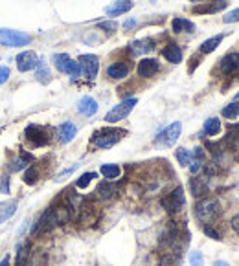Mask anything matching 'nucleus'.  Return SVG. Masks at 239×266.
<instances>
[{"instance_id": "nucleus-23", "label": "nucleus", "mask_w": 239, "mask_h": 266, "mask_svg": "<svg viewBox=\"0 0 239 266\" xmlns=\"http://www.w3.org/2000/svg\"><path fill=\"white\" fill-rule=\"evenodd\" d=\"M162 53H164L166 59H168L169 63H173V65H178V63L182 61V50L177 44H168Z\"/></svg>"}, {"instance_id": "nucleus-5", "label": "nucleus", "mask_w": 239, "mask_h": 266, "mask_svg": "<svg viewBox=\"0 0 239 266\" xmlns=\"http://www.w3.org/2000/svg\"><path fill=\"white\" fill-rule=\"evenodd\" d=\"M31 43V37L24 31L17 30H0V44L2 46H9V48H18V46H26Z\"/></svg>"}, {"instance_id": "nucleus-25", "label": "nucleus", "mask_w": 239, "mask_h": 266, "mask_svg": "<svg viewBox=\"0 0 239 266\" xmlns=\"http://www.w3.org/2000/svg\"><path fill=\"white\" fill-rule=\"evenodd\" d=\"M223 39H225V35L223 33H219V35H213V37H210V39H206L204 40L203 44H201V53H212L213 50L219 46V44L223 43Z\"/></svg>"}, {"instance_id": "nucleus-32", "label": "nucleus", "mask_w": 239, "mask_h": 266, "mask_svg": "<svg viewBox=\"0 0 239 266\" xmlns=\"http://www.w3.org/2000/svg\"><path fill=\"white\" fill-rule=\"evenodd\" d=\"M37 180H39V171H37V167H28L26 173H24V182L28 183V186H33V183H37Z\"/></svg>"}, {"instance_id": "nucleus-35", "label": "nucleus", "mask_w": 239, "mask_h": 266, "mask_svg": "<svg viewBox=\"0 0 239 266\" xmlns=\"http://www.w3.org/2000/svg\"><path fill=\"white\" fill-rule=\"evenodd\" d=\"M226 140L230 141V144H239V123L237 125H232L228 129V136H226Z\"/></svg>"}, {"instance_id": "nucleus-48", "label": "nucleus", "mask_w": 239, "mask_h": 266, "mask_svg": "<svg viewBox=\"0 0 239 266\" xmlns=\"http://www.w3.org/2000/svg\"><path fill=\"white\" fill-rule=\"evenodd\" d=\"M235 97H237V99H239V92H237V94H235Z\"/></svg>"}, {"instance_id": "nucleus-43", "label": "nucleus", "mask_w": 239, "mask_h": 266, "mask_svg": "<svg viewBox=\"0 0 239 266\" xmlns=\"http://www.w3.org/2000/svg\"><path fill=\"white\" fill-rule=\"evenodd\" d=\"M0 193H9V176H4V178H2V183H0Z\"/></svg>"}, {"instance_id": "nucleus-26", "label": "nucleus", "mask_w": 239, "mask_h": 266, "mask_svg": "<svg viewBox=\"0 0 239 266\" xmlns=\"http://www.w3.org/2000/svg\"><path fill=\"white\" fill-rule=\"evenodd\" d=\"M171 28H173V31H175V33H182V31H193L195 30V24L188 21V18L177 17V18H173Z\"/></svg>"}, {"instance_id": "nucleus-29", "label": "nucleus", "mask_w": 239, "mask_h": 266, "mask_svg": "<svg viewBox=\"0 0 239 266\" xmlns=\"http://www.w3.org/2000/svg\"><path fill=\"white\" fill-rule=\"evenodd\" d=\"M37 79H39L41 83H48L50 81V70L48 66H46V63L43 61V59H39V65H37Z\"/></svg>"}, {"instance_id": "nucleus-12", "label": "nucleus", "mask_w": 239, "mask_h": 266, "mask_svg": "<svg viewBox=\"0 0 239 266\" xmlns=\"http://www.w3.org/2000/svg\"><path fill=\"white\" fill-rule=\"evenodd\" d=\"M136 70H138V75H140V77H153V75L160 70V65L156 59L146 57V59H142V61L138 63Z\"/></svg>"}, {"instance_id": "nucleus-11", "label": "nucleus", "mask_w": 239, "mask_h": 266, "mask_svg": "<svg viewBox=\"0 0 239 266\" xmlns=\"http://www.w3.org/2000/svg\"><path fill=\"white\" fill-rule=\"evenodd\" d=\"M39 65V57H37L35 52H23L21 55H17V68L18 72H30L33 68H37Z\"/></svg>"}, {"instance_id": "nucleus-30", "label": "nucleus", "mask_w": 239, "mask_h": 266, "mask_svg": "<svg viewBox=\"0 0 239 266\" xmlns=\"http://www.w3.org/2000/svg\"><path fill=\"white\" fill-rule=\"evenodd\" d=\"M221 114H223V118L226 119H235L239 116V101H234L230 105H226Z\"/></svg>"}, {"instance_id": "nucleus-21", "label": "nucleus", "mask_w": 239, "mask_h": 266, "mask_svg": "<svg viewBox=\"0 0 239 266\" xmlns=\"http://www.w3.org/2000/svg\"><path fill=\"white\" fill-rule=\"evenodd\" d=\"M107 75L111 79H124L129 75V66L125 63H112L109 68H107Z\"/></svg>"}, {"instance_id": "nucleus-36", "label": "nucleus", "mask_w": 239, "mask_h": 266, "mask_svg": "<svg viewBox=\"0 0 239 266\" xmlns=\"http://www.w3.org/2000/svg\"><path fill=\"white\" fill-rule=\"evenodd\" d=\"M190 266H204V255L201 252L190 253Z\"/></svg>"}, {"instance_id": "nucleus-46", "label": "nucleus", "mask_w": 239, "mask_h": 266, "mask_svg": "<svg viewBox=\"0 0 239 266\" xmlns=\"http://www.w3.org/2000/svg\"><path fill=\"white\" fill-rule=\"evenodd\" d=\"M0 266H9V257H4L0 261Z\"/></svg>"}, {"instance_id": "nucleus-39", "label": "nucleus", "mask_w": 239, "mask_h": 266, "mask_svg": "<svg viewBox=\"0 0 239 266\" xmlns=\"http://www.w3.org/2000/svg\"><path fill=\"white\" fill-rule=\"evenodd\" d=\"M203 231H204V233H206V235L210 237V239H213V240H221V233H219V231H217V230H213V228L210 226V224H204V226H203Z\"/></svg>"}, {"instance_id": "nucleus-19", "label": "nucleus", "mask_w": 239, "mask_h": 266, "mask_svg": "<svg viewBox=\"0 0 239 266\" xmlns=\"http://www.w3.org/2000/svg\"><path fill=\"white\" fill-rule=\"evenodd\" d=\"M77 110H79V114H83V116H94V114L97 112V101L90 96L81 97L79 103H77Z\"/></svg>"}, {"instance_id": "nucleus-44", "label": "nucleus", "mask_w": 239, "mask_h": 266, "mask_svg": "<svg viewBox=\"0 0 239 266\" xmlns=\"http://www.w3.org/2000/svg\"><path fill=\"white\" fill-rule=\"evenodd\" d=\"M230 226H232V230L235 231V233H239V215H235L234 218L230 220Z\"/></svg>"}, {"instance_id": "nucleus-40", "label": "nucleus", "mask_w": 239, "mask_h": 266, "mask_svg": "<svg viewBox=\"0 0 239 266\" xmlns=\"http://www.w3.org/2000/svg\"><path fill=\"white\" fill-rule=\"evenodd\" d=\"M26 161L28 160H24L23 156H18V158H15V160L11 161V166H9V167H11V171H21V169H24V167L28 166Z\"/></svg>"}, {"instance_id": "nucleus-9", "label": "nucleus", "mask_w": 239, "mask_h": 266, "mask_svg": "<svg viewBox=\"0 0 239 266\" xmlns=\"http://www.w3.org/2000/svg\"><path fill=\"white\" fill-rule=\"evenodd\" d=\"M59 222L57 218H55V213H53V208H48V210L45 211V213L41 215V218L35 222V226H33V233H45V231H50L53 230V228H57Z\"/></svg>"}, {"instance_id": "nucleus-22", "label": "nucleus", "mask_w": 239, "mask_h": 266, "mask_svg": "<svg viewBox=\"0 0 239 266\" xmlns=\"http://www.w3.org/2000/svg\"><path fill=\"white\" fill-rule=\"evenodd\" d=\"M17 211V200H6L0 202V224L11 218Z\"/></svg>"}, {"instance_id": "nucleus-42", "label": "nucleus", "mask_w": 239, "mask_h": 266, "mask_svg": "<svg viewBox=\"0 0 239 266\" xmlns=\"http://www.w3.org/2000/svg\"><path fill=\"white\" fill-rule=\"evenodd\" d=\"M75 169H77V163H75V166H72L70 169H65V171H63V173H59L57 178H55V180H57V182H59V180H63V178H65V176H68V175H70V173H74Z\"/></svg>"}, {"instance_id": "nucleus-6", "label": "nucleus", "mask_w": 239, "mask_h": 266, "mask_svg": "<svg viewBox=\"0 0 239 266\" xmlns=\"http://www.w3.org/2000/svg\"><path fill=\"white\" fill-rule=\"evenodd\" d=\"M184 204H186V198H184V189H182L181 186H178L177 189H173L169 195H166L164 198H162V206H164V210L168 211V213H171V215L182 211Z\"/></svg>"}, {"instance_id": "nucleus-45", "label": "nucleus", "mask_w": 239, "mask_h": 266, "mask_svg": "<svg viewBox=\"0 0 239 266\" xmlns=\"http://www.w3.org/2000/svg\"><path fill=\"white\" fill-rule=\"evenodd\" d=\"M134 26H136V21H134V18H129V21H125V24H124L125 30H131V28H134Z\"/></svg>"}, {"instance_id": "nucleus-13", "label": "nucleus", "mask_w": 239, "mask_h": 266, "mask_svg": "<svg viewBox=\"0 0 239 266\" xmlns=\"http://www.w3.org/2000/svg\"><path fill=\"white\" fill-rule=\"evenodd\" d=\"M210 178L208 176H195V178L190 180V189L191 193H193V196H197V198H201V196H204L206 193L210 191Z\"/></svg>"}, {"instance_id": "nucleus-3", "label": "nucleus", "mask_w": 239, "mask_h": 266, "mask_svg": "<svg viewBox=\"0 0 239 266\" xmlns=\"http://www.w3.org/2000/svg\"><path fill=\"white\" fill-rule=\"evenodd\" d=\"M136 103H138L136 97H127V99H124L122 103H118L114 109H111L105 114V121L107 123H118V121H122V119H125L129 114L133 112V109Z\"/></svg>"}, {"instance_id": "nucleus-15", "label": "nucleus", "mask_w": 239, "mask_h": 266, "mask_svg": "<svg viewBox=\"0 0 239 266\" xmlns=\"http://www.w3.org/2000/svg\"><path fill=\"white\" fill-rule=\"evenodd\" d=\"M219 68H221L223 74H234V70L239 68V53L237 52L226 53L221 59V63H219Z\"/></svg>"}, {"instance_id": "nucleus-18", "label": "nucleus", "mask_w": 239, "mask_h": 266, "mask_svg": "<svg viewBox=\"0 0 239 266\" xmlns=\"http://www.w3.org/2000/svg\"><path fill=\"white\" fill-rule=\"evenodd\" d=\"M131 8H133V0H118V2H114V4L105 9V13L109 17H118V15L127 13Z\"/></svg>"}, {"instance_id": "nucleus-28", "label": "nucleus", "mask_w": 239, "mask_h": 266, "mask_svg": "<svg viewBox=\"0 0 239 266\" xmlns=\"http://www.w3.org/2000/svg\"><path fill=\"white\" fill-rule=\"evenodd\" d=\"M114 193H116V186L114 183H111V180H107V182L99 183L97 189H96V195L99 196V198H111Z\"/></svg>"}, {"instance_id": "nucleus-17", "label": "nucleus", "mask_w": 239, "mask_h": 266, "mask_svg": "<svg viewBox=\"0 0 239 266\" xmlns=\"http://www.w3.org/2000/svg\"><path fill=\"white\" fill-rule=\"evenodd\" d=\"M75 134H77V129H75V125L72 121L63 123L57 131L59 141H61V144H70V141L75 138Z\"/></svg>"}, {"instance_id": "nucleus-2", "label": "nucleus", "mask_w": 239, "mask_h": 266, "mask_svg": "<svg viewBox=\"0 0 239 266\" xmlns=\"http://www.w3.org/2000/svg\"><path fill=\"white\" fill-rule=\"evenodd\" d=\"M125 134V131H120V129H105V131H97L94 132L92 144L96 145L97 149H109L112 145H116L122 136Z\"/></svg>"}, {"instance_id": "nucleus-10", "label": "nucleus", "mask_w": 239, "mask_h": 266, "mask_svg": "<svg viewBox=\"0 0 239 266\" xmlns=\"http://www.w3.org/2000/svg\"><path fill=\"white\" fill-rule=\"evenodd\" d=\"M79 66L81 72H85V75L89 79H94L97 75V70H99V59L92 53H85V55L79 57Z\"/></svg>"}, {"instance_id": "nucleus-27", "label": "nucleus", "mask_w": 239, "mask_h": 266, "mask_svg": "<svg viewBox=\"0 0 239 266\" xmlns=\"http://www.w3.org/2000/svg\"><path fill=\"white\" fill-rule=\"evenodd\" d=\"M221 131V121L217 118H208L204 121L203 127V136H217Z\"/></svg>"}, {"instance_id": "nucleus-14", "label": "nucleus", "mask_w": 239, "mask_h": 266, "mask_svg": "<svg viewBox=\"0 0 239 266\" xmlns=\"http://www.w3.org/2000/svg\"><path fill=\"white\" fill-rule=\"evenodd\" d=\"M129 50H131V53H134V55L151 53L155 50V40L149 39V37H146V39H138V40H134V43L129 44Z\"/></svg>"}, {"instance_id": "nucleus-16", "label": "nucleus", "mask_w": 239, "mask_h": 266, "mask_svg": "<svg viewBox=\"0 0 239 266\" xmlns=\"http://www.w3.org/2000/svg\"><path fill=\"white\" fill-rule=\"evenodd\" d=\"M96 218H97L96 206L90 204V202H87V204H81V208H79V222L92 224V222H96Z\"/></svg>"}, {"instance_id": "nucleus-20", "label": "nucleus", "mask_w": 239, "mask_h": 266, "mask_svg": "<svg viewBox=\"0 0 239 266\" xmlns=\"http://www.w3.org/2000/svg\"><path fill=\"white\" fill-rule=\"evenodd\" d=\"M226 6H228V2H226V0H212V2H208V4L197 6L193 11H195V13H217V11L225 9Z\"/></svg>"}, {"instance_id": "nucleus-33", "label": "nucleus", "mask_w": 239, "mask_h": 266, "mask_svg": "<svg viewBox=\"0 0 239 266\" xmlns=\"http://www.w3.org/2000/svg\"><path fill=\"white\" fill-rule=\"evenodd\" d=\"M30 250H31V244L30 242H26V244L23 246V248L18 250V255H17V266H24L28 261V257H30Z\"/></svg>"}, {"instance_id": "nucleus-47", "label": "nucleus", "mask_w": 239, "mask_h": 266, "mask_svg": "<svg viewBox=\"0 0 239 266\" xmlns=\"http://www.w3.org/2000/svg\"><path fill=\"white\" fill-rule=\"evenodd\" d=\"M213 266H230V264H228V262H226V261H217Z\"/></svg>"}, {"instance_id": "nucleus-37", "label": "nucleus", "mask_w": 239, "mask_h": 266, "mask_svg": "<svg viewBox=\"0 0 239 266\" xmlns=\"http://www.w3.org/2000/svg\"><path fill=\"white\" fill-rule=\"evenodd\" d=\"M97 28H99V30H105L107 33H114V31L118 30V24H116L114 21H103L97 24Z\"/></svg>"}, {"instance_id": "nucleus-7", "label": "nucleus", "mask_w": 239, "mask_h": 266, "mask_svg": "<svg viewBox=\"0 0 239 266\" xmlns=\"http://www.w3.org/2000/svg\"><path fill=\"white\" fill-rule=\"evenodd\" d=\"M181 132H182V123L181 121L171 123V125L166 127L162 132H158V136L155 138V144L164 145V147H171V145L177 144V140L181 138Z\"/></svg>"}, {"instance_id": "nucleus-8", "label": "nucleus", "mask_w": 239, "mask_h": 266, "mask_svg": "<svg viewBox=\"0 0 239 266\" xmlns=\"http://www.w3.org/2000/svg\"><path fill=\"white\" fill-rule=\"evenodd\" d=\"M24 134H26V140L30 141L31 145H35V147H43V145H48V141H50V134L46 132L45 127H41V125H30V127H26Z\"/></svg>"}, {"instance_id": "nucleus-1", "label": "nucleus", "mask_w": 239, "mask_h": 266, "mask_svg": "<svg viewBox=\"0 0 239 266\" xmlns=\"http://www.w3.org/2000/svg\"><path fill=\"white\" fill-rule=\"evenodd\" d=\"M221 202L217 198H203L195 204V218L203 224H212L221 217Z\"/></svg>"}, {"instance_id": "nucleus-4", "label": "nucleus", "mask_w": 239, "mask_h": 266, "mask_svg": "<svg viewBox=\"0 0 239 266\" xmlns=\"http://www.w3.org/2000/svg\"><path fill=\"white\" fill-rule=\"evenodd\" d=\"M53 65H55V68H57L59 72H63V74L70 75V77H79L81 75V66L77 61H72L70 55L68 53H55V55L52 57Z\"/></svg>"}, {"instance_id": "nucleus-38", "label": "nucleus", "mask_w": 239, "mask_h": 266, "mask_svg": "<svg viewBox=\"0 0 239 266\" xmlns=\"http://www.w3.org/2000/svg\"><path fill=\"white\" fill-rule=\"evenodd\" d=\"M223 22L225 24H232V22H239V8L232 9V11H228V13L223 17Z\"/></svg>"}, {"instance_id": "nucleus-34", "label": "nucleus", "mask_w": 239, "mask_h": 266, "mask_svg": "<svg viewBox=\"0 0 239 266\" xmlns=\"http://www.w3.org/2000/svg\"><path fill=\"white\" fill-rule=\"evenodd\" d=\"M94 178H97L96 173H85V175H81V178L77 180V182H75V186H77L79 189H85L90 182H92Z\"/></svg>"}, {"instance_id": "nucleus-31", "label": "nucleus", "mask_w": 239, "mask_h": 266, "mask_svg": "<svg viewBox=\"0 0 239 266\" xmlns=\"http://www.w3.org/2000/svg\"><path fill=\"white\" fill-rule=\"evenodd\" d=\"M177 160H178V163H181V166H184V167H188L191 163V156H193V154H191V151L190 149H184V147H181V149H177Z\"/></svg>"}, {"instance_id": "nucleus-24", "label": "nucleus", "mask_w": 239, "mask_h": 266, "mask_svg": "<svg viewBox=\"0 0 239 266\" xmlns=\"http://www.w3.org/2000/svg\"><path fill=\"white\" fill-rule=\"evenodd\" d=\"M99 173L103 175V178L107 180H116L122 175V167L116 166V163H105V166L99 167Z\"/></svg>"}, {"instance_id": "nucleus-41", "label": "nucleus", "mask_w": 239, "mask_h": 266, "mask_svg": "<svg viewBox=\"0 0 239 266\" xmlns=\"http://www.w3.org/2000/svg\"><path fill=\"white\" fill-rule=\"evenodd\" d=\"M9 79V68L8 66H0V85H4Z\"/></svg>"}]
</instances>
